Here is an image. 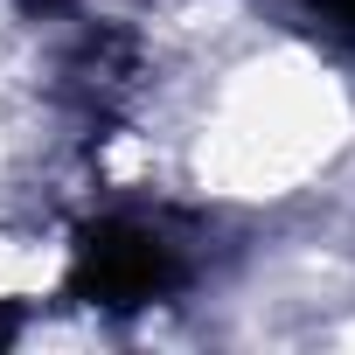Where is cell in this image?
I'll return each instance as SVG.
<instances>
[{"label": "cell", "instance_id": "obj_1", "mask_svg": "<svg viewBox=\"0 0 355 355\" xmlns=\"http://www.w3.org/2000/svg\"><path fill=\"white\" fill-rule=\"evenodd\" d=\"M174 279H182V265H174V251H167V244H160L146 223L112 216V223H91V230L77 237L70 286H77V300H91V306L132 313V306L160 300Z\"/></svg>", "mask_w": 355, "mask_h": 355}, {"label": "cell", "instance_id": "obj_2", "mask_svg": "<svg viewBox=\"0 0 355 355\" xmlns=\"http://www.w3.org/2000/svg\"><path fill=\"white\" fill-rule=\"evenodd\" d=\"M313 8H320L327 21H341V28H355V0H313Z\"/></svg>", "mask_w": 355, "mask_h": 355}, {"label": "cell", "instance_id": "obj_3", "mask_svg": "<svg viewBox=\"0 0 355 355\" xmlns=\"http://www.w3.org/2000/svg\"><path fill=\"white\" fill-rule=\"evenodd\" d=\"M15 341V306H0V348Z\"/></svg>", "mask_w": 355, "mask_h": 355}]
</instances>
